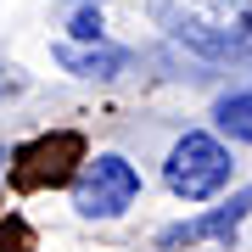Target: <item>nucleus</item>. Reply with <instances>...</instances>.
Returning <instances> with one entry per match:
<instances>
[{
    "label": "nucleus",
    "instance_id": "obj_3",
    "mask_svg": "<svg viewBox=\"0 0 252 252\" xmlns=\"http://www.w3.org/2000/svg\"><path fill=\"white\" fill-rule=\"evenodd\" d=\"M140 202V168L118 152H101L84 162V174L73 180V207L84 219H124Z\"/></svg>",
    "mask_w": 252,
    "mask_h": 252
},
{
    "label": "nucleus",
    "instance_id": "obj_7",
    "mask_svg": "<svg viewBox=\"0 0 252 252\" xmlns=\"http://www.w3.org/2000/svg\"><path fill=\"white\" fill-rule=\"evenodd\" d=\"M67 28H73V39H79V45H90V39H101V11H95V6H79Z\"/></svg>",
    "mask_w": 252,
    "mask_h": 252
},
{
    "label": "nucleus",
    "instance_id": "obj_8",
    "mask_svg": "<svg viewBox=\"0 0 252 252\" xmlns=\"http://www.w3.org/2000/svg\"><path fill=\"white\" fill-rule=\"evenodd\" d=\"M0 162H6V157H0Z\"/></svg>",
    "mask_w": 252,
    "mask_h": 252
},
{
    "label": "nucleus",
    "instance_id": "obj_5",
    "mask_svg": "<svg viewBox=\"0 0 252 252\" xmlns=\"http://www.w3.org/2000/svg\"><path fill=\"white\" fill-rule=\"evenodd\" d=\"M51 56H56V62H62L67 73H79V79H118V73L129 67V51H118V45H101V39H90V45L67 39V45H56Z\"/></svg>",
    "mask_w": 252,
    "mask_h": 252
},
{
    "label": "nucleus",
    "instance_id": "obj_2",
    "mask_svg": "<svg viewBox=\"0 0 252 252\" xmlns=\"http://www.w3.org/2000/svg\"><path fill=\"white\" fill-rule=\"evenodd\" d=\"M230 152L219 146L213 135H202V129H190V135L174 140V152L168 162H162V180H168L174 196H185V202H207V196H219V190L230 185Z\"/></svg>",
    "mask_w": 252,
    "mask_h": 252
},
{
    "label": "nucleus",
    "instance_id": "obj_4",
    "mask_svg": "<svg viewBox=\"0 0 252 252\" xmlns=\"http://www.w3.org/2000/svg\"><path fill=\"white\" fill-rule=\"evenodd\" d=\"M252 213V185L247 190H235L230 202H219L213 213H196V219H185V224H168V230H157V247L162 252H174V247H196V241H219V235H230L241 219Z\"/></svg>",
    "mask_w": 252,
    "mask_h": 252
},
{
    "label": "nucleus",
    "instance_id": "obj_1",
    "mask_svg": "<svg viewBox=\"0 0 252 252\" xmlns=\"http://www.w3.org/2000/svg\"><path fill=\"white\" fill-rule=\"evenodd\" d=\"M146 11L174 45L196 56H252V0H146Z\"/></svg>",
    "mask_w": 252,
    "mask_h": 252
},
{
    "label": "nucleus",
    "instance_id": "obj_6",
    "mask_svg": "<svg viewBox=\"0 0 252 252\" xmlns=\"http://www.w3.org/2000/svg\"><path fill=\"white\" fill-rule=\"evenodd\" d=\"M213 118H219V129H224L230 140H247V146H252V90L224 95V101L213 107Z\"/></svg>",
    "mask_w": 252,
    "mask_h": 252
}]
</instances>
